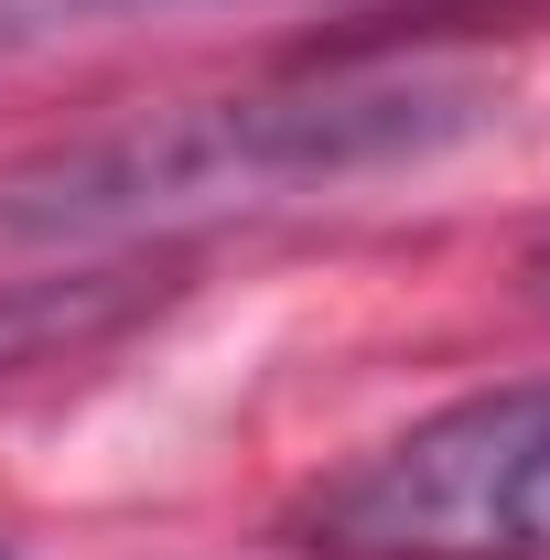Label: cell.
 <instances>
[{
	"mask_svg": "<svg viewBox=\"0 0 550 560\" xmlns=\"http://www.w3.org/2000/svg\"><path fill=\"white\" fill-rule=\"evenodd\" d=\"M496 119L485 66H313L280 86L173 97L108 130H76L0 173V237L22 248H151L206 215H271L356 195L378 173H421Z\"/></svg>",
	"mask_w": 550,
	"mask_h": 560,
	"instance_id": "1",
	"label": "cell"
},
{
	"mask_svg": "<svg viewBox=\"0 0 550 560\" xmlns=\"http://www.w3.org/2000/svg\"><path fill=\"white\" fill-rule=\"evenodd\" d=\"M313 560H550V377H507L367 442L291 506Z\"/></svg>",
	"mask_w": 550,
	"mask_h": 560,
	"instance_id": "2",
	"label": "cell"
},
{
	"mask_svg": "<svg viewBox=\"0 0 550 560\" xmlns=\"http://www.w3.org/2000/svg\"><path fill=\"white\" fill-rule=\"evenodd\" d=\"M184 280L151 248H108V259H66V270L0 280V377H44V366H87L119 335H140Z\"/></svg>",
	"mask_w": 550,
	"mask_h": 560,
	"instance_id": "3",
	"label": "cell"
},
{
	"mask_svg": "<svg viewBox=\"0 0 550 560\" xmlns=\"http://www.w3.org/2000/svg\"><path fill=\"white\" fill-rule=\"evenodd\" d=\"M184 11H280V0H0V66H33L55 44H98L130 22H184Z\"/></svg>",
	"mask_w": 550,
	"mask_h": 560,
	"instance_id": "4",
	"label": "cell"
},
{
	"mask_svg": "<svg viewBox=\"0 0 550 560\" xmlns=\"http://www.w3.org/2000/svg\"><path fill=\"white\" fill-rule=\"evenodd\" d=\"M529 291H540V302H550V226H540V237H529Z\"/></svg>",
	"mask_w": 550,
	"mask_h": 560,
	"instance_id": "5",
	"label": "cell"
}]
</instances>
